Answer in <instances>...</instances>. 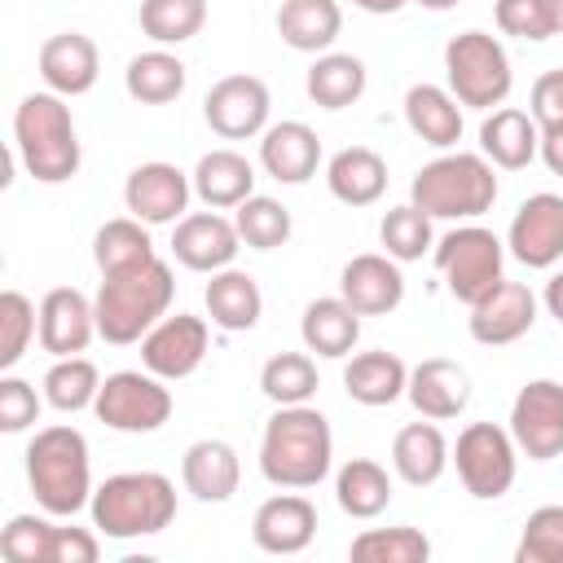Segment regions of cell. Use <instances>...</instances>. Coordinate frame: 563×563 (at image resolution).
<instances>
[{
    "mask_svg": "<svg viewBox=\"0 0 563 563\" xmlns=\"http://www.w3.org/2000/svg\"><path fill=\"white\" fill-rule=\"evenodd\" d=\"M334 435L325 413L308 405H277L260 440V471L277 488H317L330 475Z\"/></svg>",
    "mask_w": 563,
    "mask_h": 563,
    "instance_id": "obj_1",
    "label": "cell"
},
{
    "mask_svg": "<svg viewBox=\"0 0 563 563\" xmlns=\"http://www.w3.org/2000/svg\"><path fill=\"white\" fill-rule=\"evenodd\" d=\"M172 295H176V282H172V268L154 255L150 264H136V268H123V273H106L101 277V290L92 299L97 308V334L106 343H141L172 308Z\"/></svg>",
    "mask_w": 563,
    "mask_h": 563,
    "instance_id": "obj_2",
    "label": "cell"
},
{
    "mask_svg": "<svg viewBox=\"0 0 563 563\" xmlns=\"http://www.w3.org/2000/svg\"><path fill=\"white\" fill-rule=\"evenodd\" d=\"M13 145L40 185H62L79 172V136L70 106L57 92H31L13 110Z\"/></svg>",
    "mask_w": 563,
    "mask_h": 563,
    "instance_id": "obj_3",
    "label": "cell"
},
{
    "mask_svg": "<svg viewBox=\"0 0 563 563\" xmlns=\"http://www.w3.org/2000/svg\"><path fill=\"white\" fill-rule=\"evenodd\" d=\"M26 479L48 515H79L92 501L88 440L75 427H44L26 449Z\"/></svg>",
    "mask_w": 563,
    "mask_h": 563,
    "instance_id": "obj_4",
    "label": "cell"
},
{
    "mask_svg": "<svg viewBox=\"0 0 563 563\" xmlns=\"http://www.w3.org/2000/svg\"><path fill=\"white\" fill-rule=\"evenodd\" d=\"M92 528H101L114 541L154 537L176 519V488L158 471H123L110 475L101 488H92Z\"/></svg>",
    "mask_w": 563,
    "mask_h": 563,
    "instance_id": "obj_5",
    "label": "cell"
},
{
    "mask_svg": "<svg viewBox=\"0 0 563 563\" xmlns=\"http://www.w3.org/2000/svg\"><path fill=\"white\" fill-rule=\"evenodd\" d=\"M409 198L431 220H475L497 202V176L484 154H440L431 158L413 185Z\"/></svg>",
    "mask_w": 563,
    "mask_h": 563,
    "instance_id": "obj_6",
    "label": "cell"
},
{
    "mask_svg": "<svg viewBox=\"0 0 563 563\" xmlns=\"http://www.w3.org/2000/svg\"><path fill=\"white\" fill-rule=\"evenodd\" d=\"M444 75H449V92L457 97V106H471V110L501 106L515 84L510 57H506L501 40L488 31L453 35L444 44Z\"/></svg>",
    "mask_w": 563,
    "mask_h": 563,
    "instance_id": "obj_7",
    "label": "cell"
},
{
    "mask_svg": "<svg viewBox=\"0 0 563 563\" xmlns=\"http://www.w3.org/2000/svg\"><path fill=\"white\" fill-rule=\"evenodd\" d=\"M501 260H506V251H501L497 233L479 229V224H462L435 242V268L444 273L449 295L462 303L484 299L501 282Z\"/></svg>",
    "mask_w": 563,
    "mask_h": 563,
    "instance_id": "obj_8",
    "label": "cell"
},
{
    "mask_svg": "<svg viewBox=\"0 0 563 563\" xmlns=\"http://www.w3.org/2000/svg\"><path fill=\"white\" fill-rule=\"evenodd\" d=\"M92 413L110 427V431H128V435H150L172 418V391L163 387L158 374H141V369H119L101 383Z\"/></svg>",
    "mask_w": 563,
    "mask_h": 563,
    "instance_id": "obj_9",
    "label": "cell"
},
{
    "mask_svg": "<svg viewBox=\"0 0 563 563\" xmlns=\"http://www.w3.org/2000/svg\"><path fill=\"white\" fill-rule=\"evenodd\" d=\"M453 466L471 497L497 501L515 484V435L493 422H471L453 444Z\"/></svg>",
    "mask_w": 563,
    "mask_h": 563,
    "instance_id": "obj_10",
    "label": "cell"
},
{
    "mask_svg": "<svg viewBox=\"0 0 563 563\" xmlns=\"http://www.w3.org/2000/svg\"><path fill=\"white\" fill-rule=\"evenodd\" d=\"M510 435L515 449L528 453L532 462H550L563 453V383L554 378H532L519 387L510 405Z\"/></svg>",
    "mask_w": 563,
    "mask_h": 563,
    "instance_id": "obj_11",
    "label": "cell"
},
{
    "mask_svg": "<svg viewBox=\"0 0 563 563\" xmlns=\"http://www.w3.org/2000/svg\"><path fill=\"white\" fill-rule=\"evenodd\" d=\"M268 84L255 75H224L211 84V92L202 97V119L211 123L216 136L224 141H246L260 136L268 123Z\"/></svg>",
    "mask_w": 563,
    "mask_h": 563,
    "instance_id": "obj_12",
    "label": "cell"
},
{
    "mask_svg": "<svg viewBox=\"0 0 563 563\" xmlns=\"http://www.w3.org/2000/svg\"><path fill=\"white\" fill-rule=\"evenodd\" d=\"M207 356V321L194 317V312H176V317H163L145 339H141V361L150 374L176 383V378H189Z\"/></svg>",
    "mask_w": 563,
    "mask_h": 563,
    "instance_id": "obj_13",
    "label": "cell"
},
{
    "mask_svg": "<svg viewBox=\"0 0 563 563\" xmlns=\"http://www.w3.org/2000/svg\"><path fill=\"white\" fill-rule=\"evenodd\" d=\"M506 246L528 268H550L563 260V198L559 194H532L519 202Z\"/></svg>",
    "mask_w": 563,
    "mask_h": 563,
    "instance_id": "obj_14",
    "label": "cell"
},
{
    "mask_svg": "<svg viewBox=\"0 0 563 563\" xmlns=\"http://www.w3.org/2000/svg\"><path fill=\"white\" fill-rule=\"evenodd\" d=\"M537 321V295L523 286V282H497L484 299L471 303V339L484 343V347H501V343H515L532 330Z\"/></svg>",
    "mask_w": 563,
    "mask_h": 563,
    "instance_id": "obj_15",
    "label": "cell"
},
{
    "mask_svg": "<svg viewBox=\"0 0 563 563\" xmlns=\"http://www.w3.org/2000/svg\"><path fill=\"white\" fill-rule=\"evenodd\" d=\"M189 194H194V180L172 163H141L128 172V185H123L128 211L145 224H176L180 211L189 207Z\"/></svg>",
    "mask_w": 563,
    "mask_h": 563,
    "instance_id": "obj_16",
    "label": "cell"
},
{
    "mask_svg": "<svg viewBox=\"0 0 563 563\" xmlns=\"http://www.w3.org/2000/svg\"><path fill=\"white\" fill-rule=\"evenodd\" d=\"M242 251V233L233 220L216 216V211H194L176 220L172 233V255L194 268V273H220L233 264V255Z\"/></svg>",
    "mask_w": 563,
    "mask_h": 563,
    "instance_id": "obj_17",
    "label": "cell"
},
{
    "mask_svg": "<svg viewBox=\"0 0 563 563\" xmlns=\"http://www.w3.org/2000/svg\"><path fill=\"white\" fill-rule=\"evenodd\" d=\"M97 334V308L75 286H53L40 299V347L48 356H79Z\"/></svg>",
    "mask_w": 563,
    "mask_h": 563,
    "instance_id": "obj_18",
    "label": "cell"
},
{
    "mask_svg": "<svg viewBox=\"0 0 563 563\" xmlns=\"http://www.w3.org/2000/svg\"><path fill=\"white\" fill-rule=\"evenodd\" d=\"M251 537L264 554H299L317 537V506L303 493H277L255 510Z\"/></svg>",
    "mask_w": 563,
    "mask_h": 563,
    "instance_id": "obj_19",
    "label": "cell"
},
{
    "mask_svg": "<svg viewBox=\"0 0 563 563\" xmlns=\"http://www.w3.org/2000/svg\"><path fill=\"white\" fill-rule=\"evenodd\" d=\"M101 75L97 44L84 31H57L40 44V79L57 97H84Z\"/></svg>",
    "mask_w": 563,
    "mask_h": 563,
    "instance_id": "obj_20",
    "label": "cell"
},
{
    "mask_svg": "<svg viewBox=\"0 0 563 563\" xmlns=\"http://www.w3.org/2000/svg\"><path fill=\"white\" fill-rule=\"evenodd\" d=\"M339 295L361 312V317H383L400 308L405 299V277L391 255H352L339 273Z\"/></svg>",
    "mask_w": 563,
    "mask_h": 563,
    "instance_id": "obj_21",
    "label": "cell"
},
{
    "mask_svg": "<svg viewBox=\"0 0 563 563\" xmlns=\"http://www.w3.org/2000/svg\"><path fill=\"white\" fill-rule=\"evenodd\" d=\"M405 396L413 400V409L431 422H444V418H457L466 405H471V374L457 365V361H444V356H431L422 365L409 369V387Z\"/></svg>",
    "mask_w": 563,
    "mask_h": 563,
    "instance_id": "obj_22",
    "label": "cell"
},
{
    "mask_svg": "<svg viewBox=\"0 0 563 563\" xmlns=\"http://www.w3.org/2000/svg\"><path fill=\"white\" fill-rule=\"evenodd\" d=\"M260 163L273 180L282 185H303L312 180L317 163H321V136L299 123V119H286V123H273L264 128V141H260Z\"/></svg>",
    "mask_w": 563,
    "mask_h": 563,
    "instance_id": "obj_23",
    "label": "cell"
},
{
    "mask_svg": "<svg viewBox=\"0 0 563 563\" xmlns=\"http://www.w3.org/2000/svg\"><path fill=\"white\" fill-rule=\"evenodd\" d=\"M479 150H484L488 163H497L506 172H519L541 154V128H537L532 114H523L515 106H501L479 123Z\"/></svg>",
    "mask_w": 563,
    "mask_h": 563,
    "instance_id": "obj_24",
    "label": "cell"
},
{
    "mask_svg": "<svg viewBox=\"0 0 563 563\" xmlns=\"http://www.w3.org/2000/svg\"><path fill=\"white\" fill-rule=\"evenodd\" d=\"M180 479L198 501H229L242 479V462L224 440H198L180 457Z\"/></svg>",
    "mask_w": 563,
    "mask_h": 563,
    "instance_id": "obj_25",
    "label": "cell"
},
{
    "mask_svg": "<svg viewBox=\"0 0 563 563\" xmlns=\"http://www.w3.org/2000/svg\"><path fill=\"white\" fill-rule=\"evenodd\" d=\"M299 334H303V347L325 356V361H339L356 347L361 339V312L334 295V299H312L303 308V321H299Z\"/></svg>",
    "mask_w": 563,
    "mask_h": 563,
    "instance_id": "obj_26",
    "label": "cell"
},
{
    "mask_svg": "<svg viewBox=\"0 0 563 563\" xmlns=\"http://www.w3.org/2000/svg\"><path fill=\"white\" fill-rule=\"evenodd\" d=\"M449 462H453V457H449V440L440 435L435 422H409V427H400L396 440H391V466H396V475H400L405 484H413V488L435 484Z\"/></svg>",
    "mask_w": 563,
    "mask_h": 563,
    "instance_id": "obj_27",
    "label": "cell"
},
{
    "mask_svg": "<svg viewBox=\"0 0 563 563\" xmlns=\"http://www.w3.org/2000/svg\"><path fill=\"white\" fill-rule=\"evenodd\" d=\"M409 387V369L396 352H361L343 365V391L356 400V405H391L400 400Z\"/></svg>",
    "mask_w": 563,
    "mask_h": 563,
    "instance_id": "obj_28",
    "label": "cell"
},
{
    "mask_svg": "<svg viewBox=\"0 0 563 563\" xmlns=\"http://www.w3.org/2000/svg\"><path fill=\"white\" fill-rule=\"evenodd\" d=\"M405 119H409L413 136L435 150H449L462 141V106L453 92H444L435 84H413L405 92Z\"/></svg>",
    "mask_w": 563,
    "mask_h": 563,
    "instance_id": "obj_29",
    "label": "cell"
},
{
    "mask_svg": "<svg viewBox=\"0 0 563 563\" xmlns=\"http://www.w3.org/2000/svg\"><path fill=\"white\" fill-rule=\"evenodd\" d=\"M194 194L207 202V207H238L255 194V167L238 154V150H211L198 158L194 167Z\"/></svg>",
    "mask_w": 563,
    "mask_h": 563,
    "instance_id": "obj_30",
    "label": "cell"
},
{
    "mask_svg": "<svg viewBox=\"0 0 563 563\" xmlns=\"http://www.w3.org/2000/svg\"><path fill=\"white\" fill-rule=\"evenodd\" d=\"M343 9L339 0H282L277 9V35L299 53H321L339 40Z\"/></svg>",
    "mask_w": 563,
    "mask_h": 563,
    "instance_id": "obj_31",
    "label": "cell"
},
{
    "mask_svg": "<svg viewBox=\"0 0 563 563\" xmlns=\"http://www.w3.org/2000/svg\"><path fill=\"white\" fill-rule=\"evenodd\" d=\"M325 180H330V194H334L339 202H347V207H369V202H378L383 189H387V163H383L374 150H365V145H347V150H339V154L330 158Z\"/></svg>",
    "mask_w": 563,
    "mask_h": 563,
    "instance_id": "obj_32",
    "label": "cell"
},
{
    "mask_svg": "<svg viewBox=\"0 0 563 563\" xmlns=\"http://www.w3.org/2000/svg\"><path fill=\"white\" fill-rule=\"evenodd\" d=\"M202 299H207V312H211V321L220 330H251L260 321V312H264V295H260L255 277L242 273V268L211 273Z\"/></svg>",
    "mask_w": 563,
    "mask_h": 563,
    "instance_id": "obj_33",
    "label": "cell"
},
{
    "mask_svg": "<svg viewBox=\"0 0 563 563\" xmlns=\"http://www.w3.org/2000/svg\"><path fill=\"white\" fill-rule=\"evenodd\" d=\"M334 497H339L343 515H352V519H374V515H383L387 501H391V479H387V471H383L378 462L352 457V462L339 466Z\"/></svg>",
    "mask_w": 563,
    "mask_h": 563,
    "instance_id": "obj_34",
    "label": "cell"
},
{
    "mask_svg": "<svg viewBox=\"0 0 563 563\" xmlns=\"http://www.w3.org/2000/svg\"><path fill=\"white\" fill-rule=\"evenodd\" d=\"M123 84H128V97H136L141 106H167L185 92V62L163 48H150L128 62Z\"/></svg>",
    "mask_w": 563,
    "mask_h": 563,
    "instance_id": "obj_35",
    "label": "cell"
},
{
    "mask_svg": "<svg viewBox=\"0 0 563 563\" xmlns=\"http://www.w3.org/2000/svg\"><path fill=\"white\" fill-rule=\"evenodd\" d=\"M92 260L106 273H123V268H136V264H150L154 260V242H150V229L145 220L136 216H123V220H106L92 238Z\"/></svg>",
    "mask_w": 563,
    "mask_h": 563,
    "instance_id": "obj_36",
    "label": "cell"
},
{
    "mask_svg": "<svg viewBox=\"0 0 563 563\" xmlns=\"http://www.w3.org/2000/svg\"><path fill=\"white\" fill-rule=\"evenodd\" d=\"M365 92V62L352 53H325L308 70V97L321 110H343Z\"/></svg>",
    "mask_w": 563,
    "mask_h": 563,
    "instance_id": "obj_37",
    "label": "cell"
},
{
    "mask_svg": "<svg viewBox=\"0 0 563 563\" xmlns=\"http://www.w3.org/2000/svg\"><path fill=\"white\" fill-rule=\"evenodd\" d=\"M101 391V374L88 356H57L53 369L44 374V400L62 413H79L92 409Z\"/></svg>",
    "mask_w": 563,
    "mask_h": 563,
    "instance_id": "obj_38",
    "label": "cell"
},
{
    "mask_svg": "<svg viewBox=\"0 0 563 563\" xmlns=\"http://www.w3.org/2000/svg\"><path fill=\"white\" fill-rule=\"evenodd\" d=\"M356 563H427L431 559V541L409 528V523H396V528H365L352 550H347Z\"/></svg>",
    "mask_w": 563,
    "mask_h": 563,
    "instance_id": "obj_39",
    "label": "cell"
},
{
    "mask_svg": "<svg viewBox=\"0 0 563 563\" xmlns=\"http://www.w3.org/2000/svg\"><path fill=\"white\" fill-rule=\"evenodd\" d=\"M317 365L303 352H277L264 361L260 369V391L273 405H308V396L317 391Z\"/></svg>",
    "mask_w": 563,
    "mask_h": 563,
    "instance_id": "obj_40",
    "label": "cell"
},
{
    "mask_svg": "<svg viewBox=\"0 0 563 563\" xmlns=\"http://www.w3.org/2000/svg\"><path fill=\"white\" fill-rule=\"evenodd\" d=\"M207 0H141V31L154 44H185L202 31Z\"/></svg>",
    "mask_w": 563,
    "mask_h": 563,
    "instance_id": "obj_41",
    "label": "cell"
},
{
    "mask_svg": "<svg viewBox=\"0 0 563 563\" xmlns=\"http://www.w3.org/2000/svg\"><path fill=\"white\" fill-rule=\"evenodd\" d=\"M233 224H238L242 242L255 246V251H277L290 238V211L277 198H264V194H251L246 202H238Z\"/></svg>",
    "mask_w": 563,
    "mask_h": 563,
    "instance_id": "obj_42",
    "label": "cell"
},
{
    "mask_svg": "<svg viewBox=\"0 0 563 563\" xmlns=\"http://www.w3.org/2000/svg\"><path fill=\"white\" fill-rule=\"evenodd\" d=\"M35 334H40L35 303L22 290H4L0 295V369H13L26 356V347H31Z\"/></svg>",
    "mask_w": 563,
    "mask_h": 563,
    "instance_id": "obj_43",
    "label": "cell"
},
{
    "mask_svg": "<svg viewBox=\"0 0 563 563\" xmlns=\"http://www.w3.org/2000/svg\"><path fill=\"white\" fill-rule=\"evenodd\" d=\"M515 563H563V506H537L528 515Z\"/></svg>",
    "mask_w": 563,
    "mask_h": 563,
    "instance_id": "obj_44",
    "label": "cell"
},
{
    "mask_svg": "<svg viewBox=\"0 0 563 563\" xmlns=\"http://www.w3.org/2000/svg\"><path fill=\"white\" fill-rule=\"evenodd\" d=\"M378 238L387 246L391 260H422V251L431 246V216L418 211L413 202L409 207H391L378 224Z\"/></svg>",
    "mask_w": 563,
    "mask_h": 563,
    "instance_id": "obj_45",
    "label": "cell"
},
{
    "mask_svg": "<svg viewBox=\"0 0 563 563\" xmlns=\"http://www.w3.org/2000/svg\"><path fill=\"white\" fill-rule=\"evenodd\" d=\"M48 541H53V523L40 515H13L9 528L0 532V550L13 563H48Z\"/></svg>",
    "mask_w": 563,
    "mask_h": 563,
    "instance_id": "obj_46",
    "label": "cell"
},
{
    "mask_svg": "<svg viewBox=\"0 0 563 563\" xmlns=\"http://www.w3.org/2000/svg\"><path fill=\"white\" fill-rule=\"evenodd\" d=\"M35 418H40V396H35V387H31L26 378H18V374H4V378H0V431H4V435H18V431H26Z\"/></svg>",
    "mask_w": 563,
    "mask_h": 563,
    "instance_id": "obj_47",
    "label": "cell"
},
{
    "mask_svg": "<svg viewBox=\"0 0 563 563\" xmlns=\"http://www.w3.org/2000/svg\"><path fill=\"white\" fill-rule=\"evenodd\" d=\"M493 18H497V26H501L506 35H519V40H550V22H545L541 0H497Z\"/></svg>",
    "mask_w": 563,
    "mask_h": 563,
    "instance_id": "obj_48",
    "label": "cell"
},
{
    "mask_svg": "<svg viewBox=\"0 0 563 563\" xmlns=\"http://www.w3.org/2000/svg\"><path fill=\"white\" fill-rule=\"evenodd\" d=\"M101 545L88 528H53L48 541V563H97Z\"/></svg>",
    "mask_w": 563,
    "mask_h": 563,
    "instance_id": "obj_49",
    "label": "cell"
},
{
    "mask_svg": "<svg viewBox=\"0 0 563 563\" xmlns=\"http://www.w3.org/2000/svg\"><path fill=\"white\" fill-rule=\"evenodd\" d=\"M532 119L537 128H550V123H563V66L559 70H545L537 84H532Z\"/></svg>",
    "mask_w": 563,
    "mask_h": 563,
    "instance_id": "obj_50",
    "label": "cell"
},
{
    "mask_svg": "<svg viewBox=\"0 0 563 563\" xmlns=\"http://www.w3.org/2000/svg\"><path fill=\"white\" fill-rule=\"evenodd\" d=\"M541 158L554 176H563V123H550L541 128Z\"/></svg>",
    "mask_w": 563,
    "mask_h": 563,
    "instance_id": "obj_51",
    "label": "cell"
},
{
    "mask_svg": "<svg viewBox=\"0 0 563 563\" xmlns=\"http://www.w3.org/2000/svg\"><path fill=\"white\" fill-rule=\"evenodd\" d=\"M545 308H550V317L563 321V273H554V277L545 282Z\"/></svg>",
    "mask_w": 563,
    "mask_h": 563,
    "instance_id": "obj_52",
    "label": "cell"
},
{
    "mask_svg": "<svg viewBox=\"0 0 563 563\" xmlns=\"http://www.w3.org/2000/svg\"><path fill=\"white\" fill-rule=\"evenodd\" d=\"M356 9H365V13H400L409 0H352Z\"/></svg>",
    "mask_w": 563,
    "mask_h": 563,
    "instance_id": "obj_53",
    "label": "cell"
},
{
    "mask_svg": "<svg viewBox=\"0 0 563 563\" xmlns=\"http://www.w3.org/2000/svg\"><path fill=\"white\" fill-rule=\"evenodd\" d=\"M541 9L550 22V35H563V0H541Z\"/></svg>",
    "mask_w": 563,
    "mask_h": 563,
    "instance_id": "obj_54",
    "label": "cell"
},
{
    "mask_svg": "<svg viewBox=\"0 0 563 563\" xmlns=\"http://www.w3.org/2000/svg\"><path fill=\"white\" fill-rule=\"evenodd\" d=\"M413 4H422V9H435V13H444V9H453L457 0H413Z\"/></svg>",
    "mask_w": 563,
    "mask_h": 563,
    "instance_id": "obj_55",
    "label": "cell"
}]
</instances>
